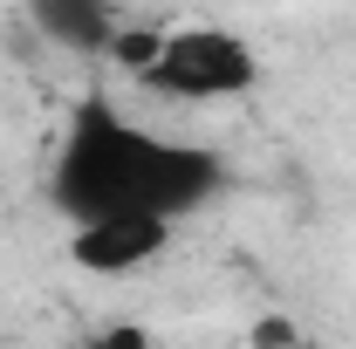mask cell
Listing matches in <instances>:
<instances>
[{"label":"cell","mask_w":356,"mask_h":349,"mask_svg":"<svg viewBox=\"0 0 356 349\" xmlns=\"http://www.w3.org/2000/svg\"><path fill=\"white\" fill-rule=\"evenodd\" d=\"M172 247V219L158 213H103L69 226V261L83 274H144Z\"/></svg>","instance_id":"cell-3"},{"label":"cell","mask_w":356,"mask_h":349,"mask_svg":"<svg viewBox=\"0 0 356 349\" xmlns=\"http://www.w3.org/2000/svg\"><path fill=\"white\" fill-rule=\"evenodd\" d=\"M226 192V165L206 144L144 131L124 117L103 89H89L69 110V131L48 165V206L69 219H103V213H158V219H192Z\"/></svg>","instance_id":"cell-1"},{"label":"cell","mask_w":356,"mask_h":349,"mask_svg":"<svg viewBox=\"0 0 356 349\" xmlns=\"http://www.w3.org/2000/svg\"><path fill=\"white\" fill-rule=\"evenodd\" d=\"M21 14L69 55H110L117 35H124L117 0H21Z\"/></svg>","instance_id":"cell-4"},{"label":"cell","mask_w":356,"mask_h":349,"mask_svg":"<svg viewBox=\"0 0 356 349\" xmlns=\"http://www.w3.org/2000/svg\"><path fill=\"white\" fill-rule=\"evenodd\" d=\"M131 83H144L151 96H185V103H220V96H247L261 83V55L240 28H220V21H185V28H165V35H137L124 28L117 48H110Z\"/></svg>","instance_id":"cell-2"},{"label":"cell","mask_w":356,"mask_h":349,"mask_svg":"<svg viewBox=\"0 0 356 349\" xmlns=\"http://www.w3.org/2000/svg\"><path fill=\"white\" fill-rule=\"evenodd\" d=\"M83 349H158L151 329H137V322H110V329H96Z\"/></svg>","instance_id":"cell-5"}]
</instances>
